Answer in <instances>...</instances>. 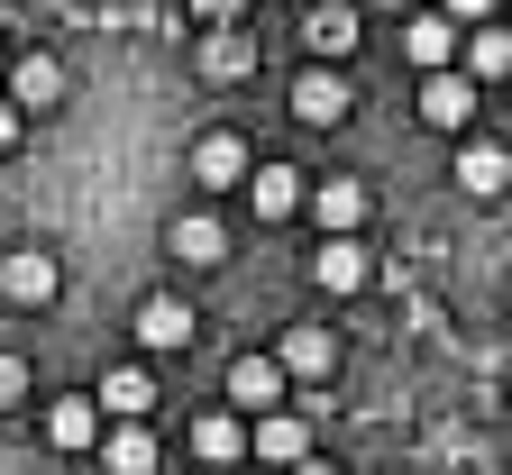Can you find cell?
I'll return each mask as SVG.
<instances>
[{
    "mask_svg": "<svg viewBox=\"0 0 512 475\" xmlns=\"http://www.w3.org/2000/svg\"><path fill=\"white\" fill-rule=\"evenodd\" d=\"M55 256L46 247H10V256H0V293H10V302H55Z\"/></svg>",
    "mask_w": 512,
    "mask_h": 475,
    "instance_id": "obj_5",
    "label": "cell"
},
{
    "mask_svg": "<svg viewBox=\"0 0 512 475\" xmlns=\"http://www.w3.org/2000/svg\"><path fill=\"white\" fill-rule=\"evenodd\" d=\"M229 402H247V412L266 421L275 402H284V366H275V357H256V348H247V357H229Z\"/></svg>",
    "mask_w": 512,
    "mask_h": 475,
    "instance_id": "obj_6",
    "label": "cell"
},
{
    "mask_svg": "<svg viewBox=\"0 0 512 475\" xmlns=\"http://www.w3.org/2000/svg\"><path fill=\"white\" fill-rule=\"evenodd\" d=\"M293 475H339V466H330V457H302V466H293Z\"/></svg>",
    "mask_w": 512,
    "mask_h": 475,
    "instance_id": "obj_26",
    "label": "cell"
},
{
    "mask_svg": "<svg viewBox=\"0 0 512 475\" xmlns=\"http://www.w3.org/2000/svg\"><path fill=\"white\" fill-rule=\"evenodd\" d=\"M302 37H311V55H320V64H339V55L357 46V10H348V0H320V10L302 19Z\"/></svg>",
    "mask_w": 512,
    "mask_h": 475,
    "instance_id": "obj_15",
    "label": "cell"
},
{
    "mask_svg": "<svg viewBox=\"0 0 512 475\" xmlns=\"http://www.w3.org/2000/svg\"><path fill=\"white\" fill-rule=\"evenodd\" d=\"M10 110H55L64 101V64L55 55H10V92H0Z\"/></svg>",
    "mask_w": 512,
    "mask_h": 475,
    "instance_id": "obj_4",
    "label": "cell"
},
{
    "mask_svg": "<svg viewBox=\"0 0 512 475\" xmlns=\"http://www.w3.org/2000/svg\"><path fill=\"white\" fill-rule=\"evenodd\" d=\"M311 220L330 229V238H357V229H366V183H357V174L311 183Z\"/></svg>",
    "mask_w": 512,
    "mask_h": 475,
    "instance_id": "obj_2",
    "label": "cell"
},
{
    "mask_svg": "<svg viewBox=\"0 0 512 475\" xmlns=\"http://www.w3.org/2000/svg\"><path fill=\"white\" fill-rule=\"evenodd\" d=\"M348 110H357V92L330 74V64H311V74L293 83V119H311V128H339Z\"/></svg>",
    "mask_w": 512,
    "mask_h": 475,
    "instance_id": "obj_3",
    "label": "cell"
},
{
    "mask_svg": "<svg viewBox=\"0 0 512 475\" xmlns=\"http://www.w3.org/2000/svg\"><path fill=\"white\" fill-rule=\"evenodd\" d=\"M19 128H28V119H19L10 101H0V156H10V147H19Z\"/></svg>",
    "mask_w": 512,
    "mask_h": 475,
    "instance_id": "obj_25",
    "label": "cell"
},
{
    "mask_svg": "<svg viewBox=\"0 0 512 475\" xmlns=\"http://www.w3.org/2000/svg\"><path fill=\"white\" fill-rule=\"evenodd\" d=\"M458 46H467V28H448V10H421L403 28V55L421 64V74H458Z\"/></svg>",
    "mask_w": 512,
    "mask_h": 475,
    "instance_id": "obj_1",
    "label": "cell"
},
{
    "mask_svg": "<svg viewBox=\"0 0 512 475\" xmlns=\"http://www.w3.org/2000/svg\"><path fill=\"white\" fill-rule=\"evenodd\" d=\"M192 329H202V320H192L174 293H156V302H138V348H156V357H174V348H192Z\"/></svg>",
    "mask_w": 512,
    "mask_h": 475,
    "instance_id": "obj_7",
    "label": "cell"
},
{
    "mask_svg": "<svg viewBox=\"0 0 512 475\" xmlns=\"http://www.w3.org/2000/svg\"><path fill=\"white\" fill-rule=\"evenodd\" d=\"M366 275H375V265H366L357 238H320V256H311V284L320 293H366Z\"/></svg>",
    "mask_w": 512,
    "mask_h": 475,
    "instance_id": "obj_8",
    "label": "cell"
},
{
    "mask_svg": "<svg viewBox=\"0 0 512 475\" xmlns=\"http://www.w3.org/2000/svg\"><path fill=\"white\" fill-rule=\"evenodd\" d=\"M458 74H467V83H503V74H512V28H467Z\"/></svg>",
    "mask_w": 512,
    "mask_h": 475,
    "instance_id": "obj_14",
    "label": "cell"
},
{
    "mask_svg": "<svg viewBox=\"0 0 512 475\" xmlns=\"http://www.w3.org/2000/svg\"><path fill=\"white\" fill-rule=\"evenodd\" d=\"M256 457H266V466H302L311 457V430L293 412H266V421H256Z\"/></svg>",
    "mask_w": 512,
    "mask_h": 475,
    "instance_id": "obj_17",
    "label": "cell"
},
{
    "mask_svg": "<svg viewBox=\"0 0 512 475\" xmlns=\"http://www.w3.org/2000/svg\"><path fill=\"white\" fill-rule=\"evenodd\" d=\"M192 183H211V192H229V183H247V147L229 138V128H211L202 147H192Z\"/></svg>",
    "mask_w": 512,
    "mask_h": 475,
    "instance_id": "obj_13",
    "label": "cell"
},
{
    "mask_svg": "<svg viewBox=\"0 0 512 475\" xmlns=\"http://www.w3.org/2000/svg\"><path fill=\"white\" fill-rule=\"evenodd\" d=\"M247 201H256V220H284V211H302V201H311V183H302L293 165H247Z\"/></svg>",
    "mask_w": 512,
    "mask_h": 475,
    "instance_id": "obj_9",
    "label": "cell"
},
{
    "mask_svg": "<svg viewBox=\"0 0 512 475\" xmlns=\"http://www.w3.org/2000/svg\"><path fill=\"white\" fill-rule=\"evenodd\" d=\"M92 402H110V412H119V421H138V412H147V402H156V375H147V366H110Z\"/></svg>",
    "mask_w": 512,
    "mask_h": 475,
    "instance_id": "obj_18",
    "label": "cell"
},
{
    "mask_svg": "<svg viewBox=\"0 0 512 475\" xmlns=\"http://www.w3.org/2000/svg\"><path fill=\"white\" fill-rule=\"evenodd\" d=\"M275 366H284V375H330V366H339V338H330V329H284Z\"/></svg>",
    "mask_w": 512,
    "mask_h": 475,
    "instance_id": "obj_16",
    "label": "cell"
},
{
    "mask_svg": "<svg viewBox=\"0 0 512 475\" xmlns=\"http://www.w3.org/2000/svg\"><path fill=\"white\" fill-rule=\"evenodd\" d=\"M192 448H202L211 466H229V457H247V430H238V412H202V421H192Z\"/></svg>",
    "mask_w": 512,
    "mask_h": 475,
    "instance_id": "obj_20",
    "label": "cell"
},
{
    "mask_svg": "<svg viewBox=\"0 0 512 475\" xmlns=\"http://www.w3.org/2000/svg\"><path fill=\"white\" fill-rule=\"evenodd\" d=\"M503 183H512V156H503L494 138H467V147H458V192H476V201H494Z\"/></svg>",
    "mask_w": 512,
    "mask_h": 475,
    "instance_id": "obj_11",
    "label": "cell"
},
{
    "mask_svg": "<svg viewBox=\"0 0 512 475\" xmlns=\"http://www.w3.org/2000/svg\"><path fill=\"white\" fill-rule=\"evenodd\" d=\"M0 92H10V46H0Z\"/></svg>",
    "mask_w": 512,
    "mask_h": 475,
    "instance_id": "obj_27",
    "label": "cell"
},
{
    "mask_svg": "<svg viewBox=\"0 0 512 475\" xmlns=\"http://www.w3.org/2000/svg\"><path fill=\"white\" fill-rule=\"evenodd\" d=\"M10 402H28V366H19V357H0V412H10Z\"/></svg>",
    "mask_w": 512,
    "mask_h": 475,
    "instance_id": "obj_24",
    "label": "cell"
},
{
    "mask_svg": "<svg viewBox=\"0 0 512 475\" xmlns=\"http://www.w3.org/2000/svg\"><path fill=\"white\" fill-rule=\"evenodd\" d=\"M110 475H156V439H147L138 421L110 430Z\"/></svg>",
    "mask_w": 512,
    "mask_h": 475,
    "instance_id": "obj_21",
    "label": "cell"
},
{
    "mask_svg": "<svg viewBox=\"0 0 512 475\" xmlns=\"http://www.w3.org/2000/svg\"><path fill=\"white\" fill-rule=\"evenodd\" d=\"M46 439H55V448H92V439H101V402H92V393H55V402H46Z\"/></svg>",
    "mask_w": 512,
    "mask_h": 475,
    "instance_id": "obj_10",
    "label": "cell"
},
{
    "mask_svg": "<svg viewBox=\"0 0 512 475\" xmlns=\"http://www.w3.org/2000/svg\"><path fill=\"white\" fill-rule=\"evenodd\" d=\"M421 119H430V128H467V119H476V83H467V74H430V83H421Z\"/></svg>",
    "mask_w": 512,
    "mask_h": 475,
    "instance_id": "obj_12",
    "label": "cell"
},
{
    "mask_svg": "<svg viewBox=\"0 0 512 475\" xmlns=\"http://www.w3.org/2000/svg\"><path fill=\"white\" fill-rule=\"evenodd\" d=\"M174 256H183V265H220V256H229V229H220L211 211H192V220H174Z\"/></svg>",
    "mask_w": 512,
    "mask_h": 475,
    "instance_id": "obj_19",
    "label": "cell"
},
{
    "mask_svg": "<svg viewBox=\"0 0 512 475\" xmlns=\"http://www.w3.org/2000/svg\"><path fill=\"white\" fill-rule=\"evenodd\" d=\"M202 64H211V74H220V83H229V74H247V64H256V46H247V37H238V28H220V37H211V55H202Z\"/></svg>",
    "mask_w": 512,
    "mask_h": 475,
    "instance_id": "obj_22",
    "label": "cell"
},
{
    "mask_svg": "<svg viewBox=\"0 0 512 475\" xmlns=\"http://www.w3.org/2000/svg\"><path fill=\"white\" fill-rule=\"evenodd\" d=\"M448 28H494V0H448Z\"/></svg>",
    "mask_w": 512,
    "mask_h": 475,
    "instance_id": "obj_23",
    "label": "cell"
}]
</instances>
